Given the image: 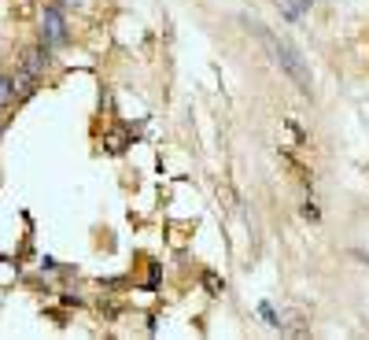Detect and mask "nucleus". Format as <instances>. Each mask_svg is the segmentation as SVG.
<instances>
[{
    "mask_svg": "<svg viewBox=\"0 0 369 340\" xmlns=\"http://www.w3.org/2000/svg\"><path fill=\"white\" fill-rule=\"evenodd\" d=\"M262 41H266L273 63H277V67H281V71L296 82L299 93H303V97H310V93H314V78H310V67H307V59H303V52H299L292 41L277 37V34H262Z\"/></svg>",
    "mask_w": 369,
    "mask_h": 340,
    "instance_id": "nucleus-1",
    "label": "nucleus"
},
{
    "mask_svg": "<svg viewBox=\"0 0 369 340\" xmlns=\"http://www.w3.org/2000/svg\"><path fill=\"white\" fill-rule=\"evenodd\" d=\"M67 37H71V30H67V15H63V8L59 4H45V11H41V45L56 48V45H67Z\"/></svg>",
    "mask_w": 369,
    "mask_h": 340,
    "instance_id": "nucleus-2",
    "label": "nucleus"
},
{
    "mask_svg": "<svg viewBox=\"0 0 369 340\" xmlns=\"http://www.w3.org/2000/svg\"><path fill=\"white\" fill-rule=\"evenodd\" d=\"M22 71L34 74V78H45V71H48V45L26 48L22 52Z\"/></svg>",
    "mask_w": 369,
    "mask_h": 340,
    "instance_id": "nucleus-3",
    "label": "nucleus"
},
{
    "mask_svg": "<svg viewBox=\"0 0 369 340\" xmlns=\"http://www.w3.org/2000/svg\"><path fill=\"white\" fill-rule=\"evenodd\" d=\"M11 97H15V78H8L4 71H0V108H8Z\"/></svg>",
    "mask_w": 369,
    "mask_h": 340,
    "instance_id": "nucleus-4",
    "label": "nucleus"
},
{
    "mask_svg": "<svg viewBox=\"0 0 369 340\" xmlns=\"http://www.w3.org/2000/svg\"><path fill=\"white\" fill-rule=\"evenodd\" d=\"M259 315L266 318V325H270V330H281V318H277V311H273L270 304H259Z\"/></svg>",
    "mask_w": 369,
    "mask_h": 340,
    "instance_id": "nucleus-5",
    "label": "nucleus"
},
{
    "mask_svg": "<svg viewBox=\"0 0 369 340\" xmlns=\"http://www.w3.org/2000/svg\"><path fill=\"white\" fill-rule=\"evenodd\" d=\"M59 4H82V0H59Z\"/></svg>",
    "mask_w": 369,
    "mask_h": 340,
    "instance_id": "nucleus-6",
    "label": "nucleus"
}]
</instances>
